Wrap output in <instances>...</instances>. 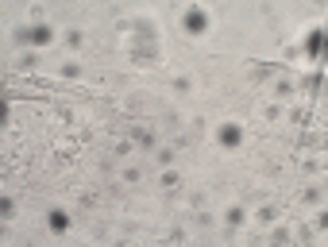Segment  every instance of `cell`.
I'll return each mask as SVG.
<instances>
[{"instance_id": "obj_4", "label": "cell", "mask_w": 328, "mask_h": 247, "mask_svg": "<svg viewBox=\"0 0 328 247\" xmlns=\"http://www.w3.org/2000/svg\"><path fill=\"white\" fill-rule=\"evenodd\" d=\"M51 228H55V232H66V228H70V212H66V209H51Z\"/></svg>"}, {"instance_id": "obj_5", "label": "cell", "mask_w": 328, "mask_h": 247, "mask_svg": "<svg viewBox=\"0 0 328 247\" xmlns=\"http://www.w3.org/2000/svg\"><path fill=\"white\" fill-rule=\"evenodd\" d=\"M224 220H228V224H243V220H247V212H243L239 205H232V209L224 212Z\"/></svg>"}, {"instance_id": "obj_3", "label": "cell", "mask_w": 328, "mask_h": 247, "mask_svg": "<svg viewBox=\"0 0 328 247\" xmlns=\"http://www.w3.org/2000/svg\"><path fill=\"white\" fill-rule=\"evenodd\" d=\"M220 143H224V147H239V143H243L239 124H224V128H220Z\"/></svg>"}, {"instance_id": "obj_8", "label": "cell", "mask_w": 328, "mask_h": 247, "mask_svg": "<svg viewBox=\"0 0 328 247\" xmlns=\"http://www.w3.org/2000/svg\"><path fill=\"white\" fill-rule=\"evenodd\" d=\"M259 220H263V224L278 220V209H274V205H263V209H259Z\"/></svg>"}, {"instance_id": "obj_9", "label": "cell", "mask_w": 328, "mask_h": 247, "mask_svg": "<svg viewBox=\"0 0 328 247\" xmlns=\"http://www.w3.org/2000/svg\"><path fill=\"white\" fill-rule=\"evenodd\" d=\"M178 182H182V178H178L174 170H166V174H163V186H166V190H178Z\"/></svg>"}, {"instance_id": "obj_6", "label": "cell", "mask_w": 328, "mask_h": 247, "mask_svg": "<svg viewBox=\"0 0 328 247\" xmlns=\"http://www.w3.org/2000/svg\"><path fill=\"white\" fill-rule=\"evenodd\" d=\"M290 93H293V85H290V81H274V97H278V100H286Z\"/></svg>"}, {"instance_id": "obj_11", "label": "cell", "mask_w": 328, "mask_h": 247, "mask_svg": "<svg viewBox=\"0 0 328 247\" xmlns=\"http://www.w3.org/2000/svg\"><path fill=\"white\" fill-rule=\"evenodd\" d=\"M77 74H81L77 62H66V66H62V77H77Z\"/></svg>"}, {"instance_id": "obj_7", "label": "cell", "mask_w": 328, "mask_h": 247, "mask_svg": "<svg viewBox=\"0 0 328 247\" xmlns=\"http://www.w3.org/2000/svg\"><path fill=\"white\" fill-rule=\"evenodd\" d=\"M321 47H325V31H313L309 35V54H317Z\"/></svg>"}, {"instance_id": "obj_10", "label": "cell", "mask_w": 328, "mask_h": 247, "mask_svg": "<svg viewBox=\"0 0 328 247\" xmlns=\"http://www.w3.org/2000/svg\"><path fill=\"white\" fill-rule=\"evenodd\" d=\"M66 43H70V47H81L85 35H81V31H66Z\"/></svg>"}, {"instance_id": "obj_1", "label": "cell", "mask_w": 328, "mask_h": 247, "mask_svg": "<svg viewBox=\"0 0 328 247\" xmlns=\"http://www.w3.org/2000/svg\"><path fill=\"white\" fill-rule=\"evenodd\" d=\"M182 23H185L189 35H205V31H209V12H205V8H189V12L182 16Z\"/></svg>"}, {"instance_id": "obj_12", "label": "cell", "mask_w": 328, "mask_h": 247, "mask_svg": "<svg viewBox=\"0 0 328 247\" xmlns=\"http://www.w3.org/2000/svg\"><path fill=\"white\" fill-rule=\"evenodd\" d=\"M124 182H139V166H128L124 170Z\"/></svg>"}, {"instance_id": "obj_2", "label": "cell", "mask_w": 328, "mask_h": 247, "mask_svg": "<svg viewBox=\"0 0 328 247\" xmlns=\"http://www.w3.org/2000/svg\"><path fill=\"white\" fill-rule=\"evenodd\" d=\"M19 39H27V43H35V47H47V43L55 39V31H51L47 23H39V27H27V31L19 35Z\"/></svg>"}]
</instances>
